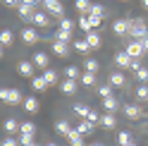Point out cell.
Returning <instances> with one entry per match:
<instances>
[{
  "instance_id": "e575fe53",
  "label": "cell",
  "mask_w": 148,
  "mask_h": 146,
  "mask_svg": "<svg viewBox=\"0 0 148 146\" xmlns=\"http://www.w3.org/2000/svg\"><path fill=\"white\" fill-rule=\"evenodd\" d=\"M69 39H72V31L58 29V34H55V41H64V43H69Z\"/></svg>"
},
{
  "instance_id": "74e56055",
  "label": "cell",
  "mask_w": 148,
  "mask_h": 146,
  "mask_svg": "<svg viewBox=\"0 0 148 146\" xmlns=\"http://www.w3.org/2000/svg\"><path fill=\"white\" fill-rule=\"evenodd\" d=\"M117 144H119V146L132 144V136H129V132H119V134H117Z\"/></svg>"
},
{
  "instance_id": "83f0119b",
  "label": "cell",
  "mask_w": 148,
  "mask_h": 146,
  "mask_svg": "<svg viewBox=\"0 0 148 146\" xmlns=\"http://www.w3.org/2000/svg\"><path fill=\"white\" fill-rule=\"evenodd\" d=\"M74 113H77V115H81V117L86 120V117H88V113H91V108H88L86 103H74Z\"/></svg>"
},
{
  "instance_id": "ffe728a7",
  "label": "cell",
  "mask_w": 148,
  "mask_h": 146,
  "mask_svg": "<svg viewBox=\"0 0 148 146\" xmlns=\"http://www.w3.org/2000/svg\"><path fill=\"white\" fill-rule=\"evenodd\" d=\"M24 110H26V113H36V110H38V101H36L34 96L24 98Z\"/></svg>"
},
{
  "instance_id": "5b68a950",
  "label": "cell",
  "mask_w": 148,
  "mask_h": 146,
  "mask_svg": "<svg viewBox=\"0 0 148 146\" xmlns=\"http://www.w3.org/2000/svg\"><path fill=\"white\" fill-rule=\"evenodd\" d=\"M124 115L129 117V120H138V117H141V105H136V103H124Z\"/></svg>"
},
{
  "instance_id": "ab89813d",
  "label": "cell",
  "mask_w": 148,
  "mask_h": 146,
  "mask_svg": "<svg viewBox=\"0 0 148 146\" xmlns=\"http://www.w3.org/2000/svg\"><path fill=\"white\" fill-rule=\"evenodd\" d=\"M98 96H103V98H110V96H112V86H98Z\"/></svg>"
},
{
  "instance_id": "7dc6e473",
  "label": "cell",
  "mask_w": 148,
  "mask_h": 146,
  "mask_svg": "<svg viewBox=\"0 0 148 146\" xmlns=\"http://www.w3.org/2000/svg\"><path fill=\"white\" fill-rule=\"evenodd\" d=\"M141 45H143V50H148V36H146L143 41H141Z\"/></svg>"
},
{
  "instance_id": "bcb514c9",
  "label": "cell",
  "mask_w": 148,
  "mask_h": 146,
  "mask_svg": "<svg viewBox=\"0 0 148 146\" xmlns=\"http://www.w3.org/2000/svg\"><path fill=\"white\" fill-rule=\"evenodd\" d=\"M5 5H22V0H3Z\"/></svg>"
},
{
  "instance_id": "db71d44e",
  "label": "cell",
  "mask_w": 148,
  "mask_h": 146,
  "mask_svg": "<svg viewBox=\"0 0 148 146\" xmlns=\"http://www.w3.org/2000/svg\"><path fill=\"white\" fill-rule=\"evenodd\" d=\"M143 5H146V7H148V0H143Z\"/></svg>"
},
{
  "instance_id": "44dd1931",
  "label": "cell",
  "mask_w": 148,
  "mask_h": 146,
  "mask_svg": "<svg viewBox=\"0 0 148 146\" xmlns=\"http://www.w3.org/2000/svg\"><path fill=\"white\" fill-rule=\"evenodd\" d=\"M43 79L48 81V86H53V84H58V81H60V79H58V72H55V70H50V67L43 72Z\"/></svg>"
},
{
  "instance_id": "ba28073f",
  "label": "cell",
  "mask_w": 148,
  "mask_h": 146,
  "mask_svg": "<svg viewBox=\"0 0 148 146\" xmlns=\"http://www.w3.org/2000/svg\"><path fill=\"white\" fill-rule=\"evenodd\" d=\"M60 89H62V94H74L79 89V81L77 79H64V81H60Z\"/></svg>"
},
{
  "instance_id": "f546056e",
  "label": "cell",
  "mask_w": 148,
  "mask_h": 146,
  "mask_svg": "<svg viewBox=\"0 0 148 146\" xmlns=\"http://www.w3.org/2000/svg\"><path fill=\"white\" fill-rule=\"evenodd\" d=\"M34 132H36V125L34 122H22L19 125V134H31L34 136Z\"/></svg>"
},
{
  "instance_id": "cb8c5ba5",
  "label": "cell",
  "mask_w": 148,
  "mask_h": 146,
  "mask_svg": "<svg viewBox=\"0 0 148 146\" xmlns=\"http://www.w3.org/2000/svg\"><path fill=\"white\" fill-rule=\"evenodd\" d=\"M34 24H38V26H48V24H50V17L45 14V12H36V14H34Z\"/></svg>"
},
{
  "instance_id": "ee69618b",
  "label": "cell",
  "mask_w": 148,
  "mask_h": 146,
  "mask_svg": "<svg viewBox=\"0 0 148 146\" xmlns=\"http://www.w3.org/2000/svg\"><path fill=\"white\" fill-rule=\"evenodd\" d=\"M100 19H103V17H96V14H88V22H91V26H93V31H96V26H100Z\"/></svg>"
},
{
  "instance_id": "603a6c76",
  "label": "cell",
  "mask_w": 148,
  "mask_h": 146,
  "mask_svg": "<svg viewBox=\"0 0 148 146\" xmlns=\"http://www.w3.org/2000/svg\"><path fill=\"white\" fill-rule=\"evenodd\" d=\"M14 41V34L10 31V29H0V43L3 45H10Z\"/></svg>"
},
{
  "instance_id": "6da1fadb",
  "label": "cell",
  "mask_w": 148,
  "mask_h": 146,
  "mask_svg": "<svg viewBox=\"0 0 148 146\" xmlns=\"http://www.w3.org/2000/svg\"><path fill=\"white\" fill-rule=\"evenodd\" d=\"M129 34L134 36V41H143L146 36H148L146 22L143 19H132V22H129Z\"/></svg>"
},
{
  "instance_id": "1f68e13d",
  "label": "cell",
  "mask_w": 148,
  "mask_h": 146,
  "mask_svg": "<svg viewBox=\"0 0 148 146\" xmlns=\"http://www.w3.org/2000/svg\"><path fill=\"white\" fill-rule=\"evenodd\" d=\"M103 105H105V110H108V113L117 110V98H115V96H110V98H103Z\"/></svg>"
},
{
  "instance_id": "9a60e30c",
  "label": "cell",
  "mask_w": 148,
  "mask_h": 146,
  "mask_svg": "<svg viewBox=\"0 0 148 146\" xmlns=\"http://www.w3.org/2000/svg\"><path fill=\"white\" fill-rule=\"evenodd\" d=\"M3 127H5V132H7V134H14V132H19V122H17L14 117H7V120L3 122Z\"/></svg>"
},
{
  "instance_id": "484cf974",
  "label": "cell",
  "mask_w": 148,
  "mask_h": 146,
  "mask_svg": "<svg viewBox=\"0 0 148 146\" xmlns=\"http://www.w3.org/2000/svg\"><path fill=\"white\" fill-rule=\"evenodd\" d=\"M74 7H77L81 14H88L91 12V3H88V0H74Z\"/></svg>"
},
{
  "instance_id": "2e32d148",
  "label": "cell",
  "mask_w": 148,
  "mask_h": 146,
  "mask_svg": "<svg viewBox=\"0 0 148 146\" xmlns=\"http://www.w3.org/2000/svg\"><path fill=\"white\" fill-rule=\"evenodd\" d=\"M67 139H69V144H72V146H86V144H84V136H81L77 129H72V132L67 134Z\"/></svg>"
},
{
  "instance_id": "8992f818",
  "label": "cell",
  "mask_w": 148,
  "mask_h": 146,
  "mask_svg": "<svg viewBox=\"0 0 148 146\" xmlns=\"http://www.w3.org/2000/svg\"><path fill=\"white\" fill-rule=\"evenodd\" d=\"M53 53H55V55H60V58H67V55H69V43L53 41Z\"/></svg>"
},
{
  "instance_id": "836d02e7",
  "label": "cell",
  "mask_w": 148,
  "mask_h": 146,
  "mask_svg": "<svg viewBox=\"0 0 148 146\" xmlns=\"http://www.w3.org/2000/svg\"><path fill=\"white\" fill-rule=\"evenodd\" d=\"M136 98H138V101H148V86L146 84H138L136 86Z\"/></svg>"
},
{
  "instance_id": "4fadbf2b",
  "label": "cell",
  "mask_w": 148,
  "mask_h": 146,
  "mask_svg": "<svg viewBox=\"0 0 148 146\" xmlns=\"http://www.w3.org/2000/svg\"><path fill=\"white\" fill-rule=\"evenodd\" d=\"M127 84V79H124V74L122 72H112V74H110V86H124Z\"/></svg>"
},
{
  "instance_id": "c3c4849f",
  "label": "cell",
  "mask_w": 148,
  "mask_h": 146,
  "mask_svg": "<svg viewBox=\"0 0 148 146\" xmlns=\"http://www.w3.org/2000/svg\"><path fill=\"white\" fill-rule=\"evenodd\" d=\"M22 3H26V5H36L38 0H22Z\"/></svg>"
},
{
  "instance_id": "11a10c76",
  "label": "cell",
  "mask_w": 148,
  "mask_h": 146,
  "mask_svg": "<svg viewBox=\"0 0 148 146\" xmlns=\"http://www.w3.org/2000/svg\"><path fill=\"white\" fill-rule=\"evenodd\" d=\"M31 146H41V144H31Z\"/></svg>"
},
{
  "instance_id": "52a82bcc",
  "label": "cell",
  "mask_w": 148,
  "mask_h": 146,
  "mask_svg": "<svg viewBox=\"0 0 148 146\" xmlns=\"http://www.w3.org/2000/svg\"><path fill=\"white\" fill-rule=\"evenodd\" d=\"M17 72H19L22 77H31V79H34V62H26V60H22L19 65H17Z\"/></svg>"
},
{
  "instance_id": "277c9868",
  "label": "cell",
  "mask_w": 148,
  "mask_h": 146,
  "mask_svg": "<svg viewBox=\"0 0 148 146\" xmlns=\"http://www.w3.org/2000/svg\"><path fill=\"white\" fill-rule=\"evenodd\" d=\"M45 10H48L53 17H58L60 22L64 19V7H62V3H58V0H50V3H45Z\"/></svg>"
},
{
  "instance_id": "d6a6232c",
  "label": "cell",
  "mask_w": 148,
  "mask_h": 146,
  "mask_svg": "<svg viewBox=\"0 0 148 146\" xmlns=\"http://www.w3.org/2000/svg\"><path fill=\"white\" fill-rule=\"evenodd\" d=\"M72 48L77 50V53H88V50H91V45H88L86 41H74V43H72Z\"/></svg>"
},
{
  "instance_id": "f907efd6",
  "label": "cell",
  "mask_w": 148,
  "mask_h": 146,
  "mask_svg": "<svg viewBox=\"0 0 148 146\" xmlns=\"http://www.w3.org/2000/svg\"><path fill=\"white\" fill-rule=\"evenodd\" d=\"M45 146H58V144H55V141H48V144H45Z\"/></svg>"
},
{
  "instance_id": "b9f144b4",
  "label": "cell",
  "mask_w": 148,
  "mask_h": 146,
  "mask_svg": "<svg viewBox=\"0 0 148 146\" xmlns=\"http://www.w3.org/2000/svg\"><path fill=\"white\" fill-rule=\"evenodd\" d=\"M60 29H64V31H72V29H74V22H72V19H67V17H64V19L60 22Z\"/></svg>"
},
{
  "instance_id": "e0dca14e",
  "label": "cell",
  "mask_w": 148,
  "mask_h": 146,
  "mask_svg": "<svg viewBox=\"0 0 148 146\" xmlns=\"http://www.w3.org/2000/svg\"><path fill=\"white\" fill-rule=\"evenodd\" d=\"M74 129H77V132H79L81 136H84V134H91V132H93V125H91L88 120H81V122H79L77 127H74Z\"/></svg>"
},
{
  "instance_id": "7a4b0ae2",
  "label": "cell",
  "mask_w": 148,
  "mask_h": 146,
  "mask_svg": "<svg viewBox=\"0 0 148 146\" xmlns=\"http://www.w3.org/2000/svg\"><path fill=\"white\" fill-rule=\"evenodd\" d=\"M0 101H5V103H22V91L19 89H0Z\"/></svg>"
},
{
  "instance_id": "816d5d0a",
  "label": "cell",
  "mask_w": 148,
  "mask_h": 146,
  "mask_svg": "<svg viewBox=\"0 0 148 146\" xmlns=\"http://www.w3.org/2000/svg\"><path fill=\"white\" fill-rule=\"evenodd\" d=\"M3 48H5V45H3V43H0V58H3Z\"/></svg>"
},
{
  "instance_id": "d590c367",
  "label": "cell",
  "mask_w": 148,
  "mask_h": 146,
  "mask_svg": "<svg viewBox=\"0 0 148 146\" xmlns=\"http://www.w3.org/2000/svg\"><path fill=\"white\" fill-rule=\"evenodd\" d=\"M136 79H138V84H146L148 81V67H138L136 70Z\"/></svg>"
},
{
  "instance_id": "8d00e7d4",
  "label": "cell",
  "mask_w": 148,
  "mask_h": 146,
  "mask_svg": "<svg viewBox=\"0 0 148 146\" xmlns=\"http://www.w3.org/2000/svg\"><path fill=\"white\" fill-rule=\"evenodd\" d=\"M84 70H86V72H93V74H96V72H98V60L88 58V60L84 62Z\"/></svg>"
},
{
  "instance_id": "5bb4252c",
  "label": "cell",
  "mask_w": 148,
  "mask_h": 146,
  "mask_svg": "<svg viewBox=\"0 0 148 146\" xmlns=\"http://www.w3.org/2000/svg\"><path fill=\"white\" fill-rule=\"evenodd\" d=\"M115 62H117L119 67H132V62H134V60H132V58H129L127 53L122 50V53H117V55H115Z\"/></svg>"
},
{
  "instance_id": "d6986e66",
  "label": "cell",
  "mask_w": 148,
  "mask_h": 146,
  "mask_svg": "<svg viewBox=\"0 0 148 146\" xmlns=\"http://www.w3.org/2000/svg\"><path fill=\"white\" fill-rule=\"evenodd\" d=\"M64 74H67V79H81V72H79V65H67V70H64Z\"/></svg>"
},
{
  "instance_id": "ac0fdd59",
  "label": "cell",
  "mask_w": 148,
  "mask_h": 146,
  "mask_svg": "<svg viewBox=\"0 0 148 146\" xmlns=\"http://www.w3.org/2000/svg\"><path fill=\"white\" fill-rule=\"evenodd\" d=\"M31 89L34 91H45V89H48V81H45L43 77H34L31 79Z\"/></svg>"
},
{
  "instance_id": "7c38bea8",
  "label": "cell",
  "mask_w": 148,
  "mask_h": 146,
  "mask_svg": "<svg viewBox=\"0 0 148 146\" xmlns=\"http://www.w3.org/2000/svg\"><path fill=\"white\" fill-rule=\"evenodd\" d=\"M22 41L24 43H36L38 41V31L36 29H22Z\"/></svg>"
},
{
  "instance_id": "9c48e42d",
  "label": "cell",
  "mask_w": 148,
  "mask_h": 146,
  "mask_svg": "<svg viewBox=\"0 0 148 146\" xmlns=\"http://www.w3.org/2000/svg\"><path fill=\"white\" fill-rule=\"evenodd\" d=\"M34 14H36L34 5H26V3L19 5V17H22V19H31V22H34Z\"/></svg>"
},
{
  "instance_id": "60d3db41",
  "label": "cell",
  "mask_w": 148,
  "mask_h": 146,
  "mask_svg": "<svg viewBox=\"0 0 148 146\" xmlns=\"http://www.w3.org/2000/svg\"><path fill=\"white\" fill-rule=\"evenodd\" d=\"M19 144L22 146H31L34 144V136L31 134H19Z\"/></svg>"
},
{
  "instance_id": "3957f363",
  "label": "cell",
  "mask_w": 148,
  "mask_h": 146,
  "mask_svg": "<svg viewBox=\"0 0 148 146\" xmlns=\"http://www.w3.org/2000/svg\"><path fill=\"white\" fill-rule=\"evenodd\" d=\"M124 53H127V55L129 58H132V60H138V58H141L143 55V45H141V41H132V43H129L127 45V48H124Z\"/></svg>"
},
{
  "instance_id": "8fae6325",
  "label": "cell",
  "mask_w": 148,
  "mask_h": 146,
  "mask_svg": "<svg viewBox=\"0 0 148 146\" xmlns=\"http://www.w3.org/2000/svg\"><path fill=\"white\" fill-rule=\"evenodd\" d=\"M112 31H115L117 36H124V34H129V22H127V19H117V22L112 24Z\"/></svg>"
},
{
  "instance_id": "f35d334b",
  "label": "cell",
  "mask_w": 148,
  "mask_h": 146,
  "mask_svg": "<svg viewBox=\"0 0 148 146\" xmlns=\"http://www.w3.org/2000/svg\"><path fill=\"white\" fill-rule=\"evenodd\" d=\"M88 14H96V17H103V14H105V7L96 3V5H91V12H88Z\"/></svg>"
},
{
  "instance_id": "4316f807",
  "label": "cell",
  "mask_w": 148,
  "mask_h": 146,
  "mask_svg": "<svg viewBox=\"0 0 148 146\" xmlns=\"http://www.w3.org/2000/svg\"><path fill=\"white\" fill-rule=\"evenodd\" d=\"M79 81H81L84 86H96V74H93V72H84Z\"/></svg>"
},
{
  "instance_id": "4dcf8cb0",
  "label": "cell",
  "mask_w": 148,
  "mask_h": 146,
  "mask_svg": "<svg viewBox=\"0 0 148 146\" xmlns=\"http://www.w3.org/2000/svg\"><path fill=\"white\" fill-rule=\"evenodd\" d=\"M79 29H84L86 34L93 31V26H91V22H88V14H81V17H79Z\"/></svg>"
},
{
  "instance_id": "7bdbcfd3",
  "label": "cell",
  "mask_w": 148,
  "mask_h": 146,
  "mask_svg": "<svg viewBox=\"0 0 148 146\" xmlns=\"http://www.w3.org/2000/svg\"><path fill=\"white\" fill-rule=\"evenodd\" d=\"M0 146H19V139H14V136H5Z\"/></svg>"
},
{
  "instance_id": "7402d4cb",
  "label": "cell",
  "mask_w": 148,
  "mask_h": 146,
  "mask_svg": "<svg viewBox=\"0 0 148 146\" xmlns=\"http://www.w3.org/2000/svg\"><path fill=\"white\" fill-rule=\"evenodd\" d=\"M100 125H103L105 129H112V127L117 125V120H115V115H112V113H108V115L100 117Z\"/></svg>"
},
{
  "instance_id": "f1b7e54d",
  "label": "cell",
  "mask_w": 148,
  "mask_h": 146,
  "mask_svg": "<svg viewBox=\"0 0 148 146\" xmlns=\"http://www.w3.org/2000/svg\"><path fill=\"white\" fill-rule=\"evenodd\" d=\"M55 129H58L60 134H69L74 127H69V122H67V120H58V122H55Z\"/></svg>"
},
{
  "instance_id": "f5cc1de1",
  "label": "cell",
  "mask_w": 148,
  "mask_h": 146,
  "mask_svg": "<svg viewBox=\"0 0 148 146\" xmlns=\"http://www.w3.org/2000/svg\"><path fill=\"white\" fill-rule=\"evenodd\" d=\"M41 3H43V5H45V3H50V0H41Z\"/></svg>"
},
{
  "instance_id": "30bf717a",
  "label": "cell",
  "mask_w": 148,
  "mask_h": 146,
  "mask_svg": "<svg viewBox=\"0 0 148 146\" xmlns=\"http://www.w3.org/2000/svg\"><path fill=\"white\" fill-rule=\"evenodd\" d=\"M31 62H34V67H41L43 72L48 70V55H45V53H36Z\"/></svg>"
},
{
  "instance_id": "d4e9b609",
  "label": "cell",
  "mask_w": 148,
  "mask_h": 146,
  "mask_svg": "<svg viewBox=\"0 0 148 146\" xmlns=\"http://www.w3.org/2000/svg\"><path fill=\"white\" fill-rule=\"evenodd\" d=\"M86 43L91 45V48H100V36L96 31H88L86 34Z\"/></svg>"
},
{
  "instance_id": "681fc988",
  "label": "cell",
  "mask_w": 148,
  "mask_h": 146,
  "mask_svg": "<svg viewBox=\"0 0 148 146\" xmlns=\"http://www.w3.org/2000/svg\"><path fill=\"white\" fill-rule=\"evenodd\" d=\"M88 146H105V144H100V141H93V144H88Z\"/></svg>"
},
{
  "instance_id": "f6af8a7d",
  "label": "cell",
  "mask_w": 148,
  "mask_h": 146,
  "mask_svg": "<svg viewBox=\"0 0 148 146\" xmlns=\"http://www.w3.org/2000/svg\"><path fill=\"white\" fill-rule=\"evenodd\" d=\"M86 120H88L91 125H96V122H100V117H98V113H96V110H91V113H88V117H86Z\"/></svg>"
},
{
  "instance_id": "9f6ffc18",
  "label": "cell",
  "mask_w": 148,
  "mask_h": 146,
  "mask_svg": "<svg viewBox=\"0 0 148 146\" xmlns=\"http://www.w3.org/2000/svg\"><path fill=\"white\" fill-rule=\"evenodd\" d=\"M127 146H136V144H127Z\"/></svg>"
}]
</instances>
